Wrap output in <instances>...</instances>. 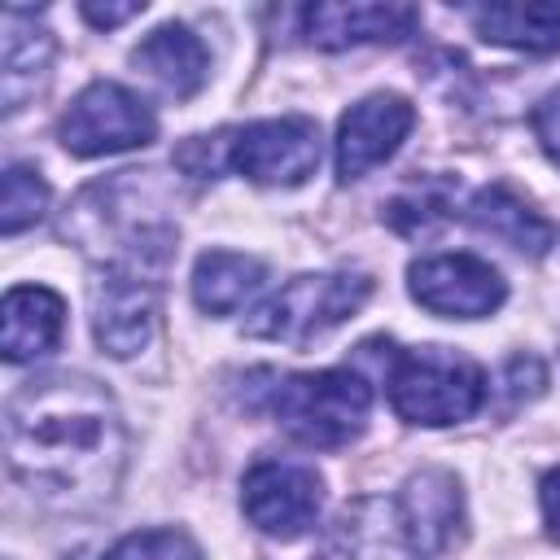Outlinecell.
<instances>
[{
    "label": "cell",
    "instance_id": "24",
    "mask_svg": "<svg viewBox=\"0 0 560 560\" xmlns=\"http://www.w3.org/2000/svg\"><path fill=\"white\" fill-rule=\"evenodd\" d=\"M538 503H542V525H547V534L560 542V468H551V472L542 477Z\"/></svg>",
    "mask_w": 560,
    "mask_h": 560
},
{
    "label": "cell",
    "instance_id": "22",
    "mask_svg": "<svg viewBox=\"0 0 560 560\" xmlns=\"http://www.w3.org/2000/svg\"><path fill=\"white\" fill-rule=\"evenodd\" d=\"M534 136H538L542 153L560 166V88L538 101V109H534Z\"/></svg>",
    "mask_w": 560,
    "mask_h": 560
},
{
    "label": "cell",
    "instance_id": "16",
    "mask_svg": "<svg viewBox=\"0 0 560 560\" xmlns=\"http://www.w3.org/2000/svg\"><path fill=\"white\" fill-rule=\"evenodd\" d=\"M464 214H468V223H472L477 232L503 241L508 249L534 254V258L547 254L551 241H556V228H551L534 206H525L512 188H503V184H490V188L472 192L468 206H464Z\"/></svg>",
    "mask_w": 560,
    "mask_h": 560
},
{
    "label": "cell",
    "instance_id": "14",
    "mask_svg": "<svg viewBox=\"0 0 560 560\" xmlns=\"http://www.w3.org/2000/svg\"><path fill=\"white\" fill-rule=\"evenodd\" d=\"M66 302L44 284H13L0 306V354L4 363H31L61 341Z\"/></svg>",
    "mask_w": 560,
    "mask_h": 560
},
{
    "label": "cell",
    "instance_id": "7",
    "mask_svg": "<svg viewBox=\"0 0 560 560\" xmlns=\"http://www.w3.org/2000/svg\"><path fill=\"white\" fill-rule=\"evenodd\" d=\"M324 508V481L311 464L298 459H258L241 481V512L267 538H302Z\"/></svg>",
    "mask_w": 560,
    "mask_h": 560
},
{
    "label": "cell",
    "instance_id": "3",
    "mask_svg": "<svg viewBox=\"0 0 560 560\" xmlns=\"http://www.w3.org/2000/svg\"><path fill=\"white\" fill-rule=\"evenodd\" d=\"M385 394L398 420L442 429L459 424L486 402V372L446 346H407L385 359Z\"/></svg>",
    "mask_w": 560,
    "mask_h": 560
},
{
    "label": "cell",
    "instance_id": "13",
    "mask_svg": "<svg viewBox=\"0 0 560 560\" xmlns=\"http://www.w3.org/2000/svg\"><path fill=\"white\" fill-rule=\"evenodd\" d=\"M398 512H402L411 547L420 556H438L455 542L459 521H464L459 481L446 468H424V472L407 477V486L398 494Z\"/></svg>",
    "mask_w": 560,
    "mask_h": 560
},
{
    "label": "cell",
    "instance_id": "5",
    "mask_svg": "<svg viewBox=\"0 0 560 560\" xmlns=\"http://www.w3.org/2000/svg\"><path fill=\"white\" fill-rule=\"evenodd\" d=\"M153 131H158L153 109L131 88L109 83V79L88 83L57 122L61 149L74 158H105V153L140 149L153 140Z\"/></svg>",
    "mask_w": 560,
    "mask_h": 560
},
{
    "label": "cell",
    "instance_id": "1",
    "mask_svg": "<svg viewBox=\"0 0 560 560\" xmlns=\"http://www.w3.org/2000/svg\"><path fill=\"white\" fill-rule=\"evenodd\" d=\"M9 472L52 508L88 512L114 499L127 464V429L105 385L52 372L13 389L4 407Z\"/></svg>",
    "mask_w": 560,
    "mask_h": 560
},
{
    "label": "cell",
    "instance_id": "15",
    "mask_svg": "<svg viewBox=\"0 0 560 560\" xmlns=\"http://www.w3.org/2000/svg\"><path fill=\"white\" fill-rule=\"evenodd\" d=\"M131 66L144 70L166 96H179L184 101V96H192L206 83L210 57H206V44L188 26L166 22L149 39H140V48L131 52Z\"/></svg>",
    "mask_w": 560,
    "mask_h": 560
},
{
    "label": "cell",
    "instance_id": "18",
    "mask_svg": "<svg viewBox=\"0 0 560 560\" xmlns=\"http://www.w3.org/2000/svg\"><path fill=\"white\" fill-rule=\"evenodd\" d=\"M267 284V267L254 254L236 249H206L192 267V298L206 315H232L241 311L258 289Z\"/></svg>",
    "mask_w": 560,
    "mask_h": 560
},
{
    "label": "cell",
    "instance_id": "11",
    "mask_svg": "<svg viewBox=\"0 0 560 560\" xmlns=\"http://www.w3.org/2000/svg\"><path fill=\"white\" fill-rule=\"evenodd\" d=\"M306 560H420L407 538L398 499L363 494L346 503Z\"/></svg>",
    "mask_w": 560,
    "mask_h": 560
},
{
    "label": "cell",
    "instance_id": "4",
    "mask_svg": "<svg viewBox=\"0 0 560 560\" xmlns=\"http://www.w3.org/2000/svg\"><path fill=\"white\" fill-rule=\"evenodd\" d=\"M372 293V280L363 271H311V276H293L289 284H280L249 319L245 332L262 337V341H284V346H306L319 332L337 328L341 319H350Z\"/></svg>",
    "mask_w": 560,
    "mask_h": 560
},
{
    "label": "cell",
    "instance_id": "2",
    "mask_svg": "<svg viewBox=\"0 0 560 560\" xmlns=\"http://www.w3.org/2000/svg\"><path fill=\"white\" fill-rule=\"evenodd\" d=\"M258 407H267L276 424L302 446L332 451L363 433L372 411V385L350 368L289 372V376H271Z\"/></svg>",
    "mask_w": 560,
    "mask_h": 560
},
{
    "label": "cell",
    "instance_id": "8",
    "mask_svg": "<svg viewBox=\"0 0 560 560\" xmlns=\"http://www.w3.org/2000/svg\"><path fill=\"white\" fill-rule=\"evenodd\" d=\"M411 298L446 319H481L503 306V276L477 254H429L407 267Z\"/></svg>",
    "mask_w": 560,
    "mask_h": 560
},
{
    "label": "cell",
    "instance_id": "17",
    "mask_svg": "<svg viewBox=\"0 0 560 560\" xmlns=\"http://www.w3.org/2000/svg\"><path fill=\"white\" fill-rule=\"evenodd\" d=\"M4 48H0V96H4V114L22 109V101L35 92L48 57H52V39L48 31L35 26V18L26 9H4Z\"/></svg>",
    "mask_w": 560,
    "mask_h": 560
},
{
    "label": "cell",
    "instance_id": "23",
    "mask_svg": "<svg viewBox=\"0 0 560 560\" xmlns=\"http://www.w3.org/2000/svg\"><path fill=\"white\" fill-rule=\"evenodd\" d=\"M92 26H101V31H109V26H118V22H127V18H136V13H144V4L140 0H127V4H96V0H88L83 9H79Z\"/></svg>",
    "mask_w": 560,
    "mask_h": 560
},
{
    "label": "cell",
    "instance_id": "20",
    "mask_svg": "<svg viewBox=\"0 0 560 560\" xmlns=\"http://www.w3.org/2000/svg\"><path fill=\"white\" fill-rule=\"evenodd\" d=\"M44 210H48V184L39 179V171L13 162L4 171V192H0V232L18 236L22 228L39 223Z\"/></svg>",
    "mask_w": 560,
    "mask_h": 560
},
{
    "label": "cell",
    "instance_id": "19",
    "mask_svg": "<svg viewBox=\"0 0 560 560\" xmlns=\"http://www.w3.org/2000/svg\"><path fill=\"white\" fill-rule=\"evenodd\" d=\"M468 18L486 44H503L516 52L560 48V4H481Z\"/></svg>",
    "mask_w": 560,
    "mask_h": 560
},
{
    "label": "cell",
    "instance_id": "10",
    "mask_svg": "<svg viewBox=\"0 0 560 560\" xmlns=\"http://www.w3.org/2000/svg\"><path fill=\"white\" fill-rule=\"evenodd\" d=\"M411 122H416V109L402 96H394V92H376V96L354 101L341 114L337 140H332L337 179L350 184V179H363L372 166H381L407 140Z\"/></svg>",
    "mask_w": 560,
    "mask_h": 560
},
{
    "label": "cell",
    "instance_id": "21",
    "mask_svg": "<svg viewBox=\"0 0 560 560\" xmlns=\"http://www.w3.org/2000/svg\"><path fill=\"white\" fill-rule=\"evenodd\" d=\"M105 560H201V551L184 529H136L118 538Z\"/></svg>",
    "mask_w": 560,
    "mask_h": 560
},
{
    "label": "cell",
    "instance_id": "9",
    "mask_svg": "<svg viewBox=\"0 0 560 560\" xmlns=\"http://www.w3.org/2000/svg\"><path fill=\"white\" fill-rule=\"evenodd\" d=\"M92 302V337L105 354L131 359L153 341L158 328V293L144 276L127 267H101L88 284Z\"/></svg>",
    "mask_w": 560,
    "mask_h": 560
},
{
    "label": "cell",
    "instance_id": "6",
    "mask_svg": "<svg viewBox=\"0 0 560 560\" xmlns=\"http://www.w3.org/2000/svg\"><path fill=\"white\" fill-rule=\"evenodd\" d=\"M223 162L254 184L293 188L319 166V127L302 114L245 122L232 131V140H223Z\"/></svg>",
    "mask_w": 560,
    "mask_h": 560
},
{
    "label": "cell",
    "instance_id": "12",
    "mask_svg": "<svg viewBox=\"0 0 560 560\" xmlns=\"http://www.w3.org/2000/svg\"><path fill=\"white\" fill-rule=\"evenodd\" d=\"M420 13L411 4H372V0H337V4H306L302 35L315 48H350V44H394L416 31Z\"/></svg>",
    "mask_w": 560,
    "mask_h": 560
}]
</instances>
